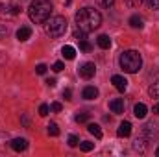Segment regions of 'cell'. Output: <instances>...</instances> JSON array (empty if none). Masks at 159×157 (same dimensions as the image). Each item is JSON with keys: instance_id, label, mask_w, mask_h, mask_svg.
Here are the masks:
<instances>
[{"instance_id": "cell-1", "label": "cell", "mask_w": 159, "mask_h": 157, "mask_svg": "<svg viewBox=\"0 0 159 157\" xmlns=\"http://www.w3.org/2000/svg\"><path fill=\"white\" fill-rule=\"evenodd\" d=\"M76 26H78L81 32L89 34V32H94L100 24H102V15L94 9V7H81L78 13H76Z\"/></svg>"}, {"instance_id": "cell-2", "label": "cell", "mask_w": 159, "mask_h": 157, "mask_svg": "<svg viewBox=\"0 0 159 157\" xmlns=\"http://www.w3.org/2000/svg\"><path fill=\"white\" fill-rule=\"evenodd\" d=\"M50 13H52V2L50 0H34L28 7L30 20L35 22V24L46 22L50 19Z\"/></svg>"}, {"instance_id": "cell-3", "label": "cell", "mask_w": 159, "mask_h": 157, "mask_svg": "<svg viewBox=\"0 0 159 157\" xmlns=\"http://www.w3.org/2000/svg\"><path fill=\"white\" fill-rule=\"evenodd\" d=\"M119 63H120V69H122L124 72L135 74V72H139L141 67H143V57H141V54H139L137 50H124V52L120 54Z\"/></svg>"}, {"instance_id": "cell-4", "label": "cell", "mask_w": 159, "mask_h": 157, "mask_svg": "<svg viewBox=\"0 0 159 157\" xmlns=\"http://www.w3.org/2000/svg\"><path fill=\"white\" fill-rule=\"evenodd\" d=\"M44 32L50 35V37H61L65 35L67 32V19L65 17H50L46 22H44Z\"/></svg>"}, {"instance_id": "cell-5", "label": "cell", "mask_w": 159, "mask_h": 157, "mask_svg": "<svg viewBox=\"0 0 159 157\" xmlns=\"http://www.w3.org/2000/svg\"><path fill=\"white\" fill-rule=\"evenodd\" d=\"M78 72H80V76L83 79H91L93 76H94V72H96V67H94V63H83L81 67L78 69Z\"/></svg>"}, {"instance_id": "cell-6", "label": "cell", "mask_w": 159, "mask_h": 157, "mask_svg": "<svg viewBox=\"0 0 159 157\" xmlns=\"http://www.w3.org/2000/svg\"><path fill=\"white\" fill-rule=\"evenodd\" d=\"M124 107H126V104H124V98H115V100H111V102H109V109H111L115 115L124 113Z\"/></svg>"}, {"instance_id": "cell-7", "label": "cell", "mask_w": 159, "mask_h": 157, "mask_svg": "<svg viewBox=\"0 0 159 157\" xmlns=\"http://www.w3.org/2000/svg\"><path fill=\"white\" fill-rule=\"evenodd\" d=\"M9 146H11V150H15V152H24V150L28 148V141H26V139H13V141L9 142Z\"/></svg>"}, {"instance_id": "cell-8", "label": "cell", "mask_w": 159, "mask_h": 157, "mask_svg": "<svg viewBox=\"0 0 159 157\" xmlns=\"http://www.w3.org/2000/svg\"><path fill=\"white\" fill-rule=\"evenodd\" d=\"M117 135L119 137H129L131 135V122H128V120L120 122L119 129H117Z\"/></svg>"}, {"instance_id": "cell-9", "label": "cell", "mask_w": 159, "mask_h": 157, "mask_svg": "<svg viewBox=\"0 0 159 157\" xmlns=\"http://www.w3.org/2000/svg\"><path fill=\"white\" fill-rule=\"evenodd\" d=\"M111 83H113L115 89H119V91H126V87H128V79L124 78V76H119V74H115V76L111 78Z\"/></svg>"}, {"instance_id": "cell-10", "label": "cell", "mask_w": 159, "mask_h": 157, "mask_svg": "<svg viewBox=\"0 0 159 157\" xmlns=\"http://www.w3.org/2000/svg\"><path fill=\"white\" fill-rule=\"evenodd\" d=\"M32 37V28L30 26H20L17 30V39L19 41H28Z\"/></svg>"}, {"instance_id": "cell-11", "label": "cell", "mask_w": 159, "mask_h": 157, "mask_svg": "<svg viewBox=\"0 0 159 157\" xmlns=\"http://www.w3.org/2000/svg\"><path fill=\"white\" fill-rule=\"evenodd\" d=\"M81 96H83L85 100H94V98L98 96V89H96V87H93V85H87V87L83 89Z\"/></svg>"}, {"instance_id": "cell-12", "label": "cell", "mask_w": 159, "mask_h": 157, "mask_svg": "<svg viewBox=\"0 0 159 157\" xmlns=\"http://www.w3.org/2000/svg\"><path fill=\"white\" fill-rule=\"evenodd\" d=\"M146 113H148V107H146L144 104H141V102L135 104V107H133V115H135V117L137 118H144L146 117Z\"/></svg>"}, {"instance_id": "cell-13", "label": "cell", "mask_w": 159, "mask_h": 157, "mask_svg": "<svg viewBox=\"0 0 159 157\" xmlns=\"http://www.w3.org/2000/svg\"><path fill=\"white\" fill-rule=\"evenodd\" d=\"M129 26H131V28H135V30H141V28L144 26L143 17H139V15H131V17H129Z\"/></svg>"}, {"instance_id": "cell-14", "label": "cell", "mask_w": 159, "mask_h": 157, "mask_svg": "<svg viewBox=\"0 0 159 157\" xmlns=\"http://www.w3.org/2000/svg\"><path fill=\"white\" fill-rule=\"evenodd\" d=\"M61 54H63L65 59H74V57H76V50H74V46H70V44H65V46L61 48Z\"/></svg>"}, {"instance_id": "cell-15", "label": "cell", "mask_w": 159, "mask_h": 157, "mask_svg": "<svg viewBox=\"0 0 159 157\" xmlns=\"http://www.w3.org/2000/svg\"><path fill=\"white\" fill-rule=\"evenodd\" d=\"M87 131H89L91 135H94L96 139H102V129H100L98 124H93V122H91V124L87 126Z\"/></svg>"}, {"instance_id": "cell-16", "label": "cell", "mask_w": 159, "mask_h": 157, "mask_svg": "<svg viewBox=\"0 0 159 157\" xmlns=\"http://www.w3.org/2000/svg\"><path fill=\"white\" fill-rule=\"evenodd\" d=\"M96 43H98V46H100V48H104V50H107V48L111 46V39H109L107 35H98Z\"/></svg>"}, {"instance_id": "cell-17", "label": "cell", "mask_w": 159, "mask_h": 157, "mask_svg": "<svg viewBox=\"0 0 159 157\" xmlns=\"http://www.w3.org/2000/svg\"><path fill=\"white\" fill-rule=\"evenodd\" d=\"M148 94H150L152 98H159V81H154V83L150 85V89H148Z\"/></svg>"}, {"instance_id": "cell-18", "label": "cell", "mask_w": 159, "mask_h": 157, "mask_svg": "<svg viewBox=\"0 0 159 157\" xmlns=\"http://www.w3.org/2000/svg\"><path fill=\"white\" fill-rule=\"evenodd\" d=\"M46 128H48V135H50V137H57V135H59V128H57L56 122H50Z\"/></svg>"}, {"instance_id": "cell-19", "label": "cell", "mask_w": 159, "mask_h": 157, "mask_svg": "<svg viewBox=\"0 0 159 157\" xmlns=\"http://www.w3.org/2000/svg\"><path fill=\"white\" fill-rule=\"evenodd\" d=\"M94 148V142H91V141H83V142H80V150L81 152H91Z\"/></svg>"}, {"instance_id": "cell-20", "label": "cell", "mask_w": 159, "mask_h": 157, "mask_svg": "<svg viewBox=\"0 0 159 157\" xmlns=\"http://www.w3.org/2000/svg\"><path fill=\"white\" fill-rule=\"evenodd\" d=\"M80 50H81V52H91V50H93V44L87 39H81L80 41Z\"/></svg>"}, {"instance_id": "cell-21", "label": "cell", "mask_w": 159, "mask_h": 157, "mask_svg": "<svg viewBox=\"0 0 159 157\" xmlns=\"http://www.w3.org/2000/svg\"><path fill=\"white\" fill-rule=\"evenodd\" d=\"M89 118H91L89 113H78V115H76V122H78V124H83V122H89Z\"/></svg>"}, {"instance_id": "cell-22", "label": "cell", "mask_w": 159, "mask_h": 157, "mask_svg": "<svg viewBox=\"0 0 159 157\" xmlns=\"http://www.w3.org/2000/svg\"><path fill=\"white\" fill-rule=\"evenodd\" d=\"M7 11V9H11V0H0V13L2 11Z\"/></svg>"}, {"instance_id": "cell-23", "label": "cell", "mask_w": 159, "mask_h": 157, "mask_svg": "<svg viewBox=\"0 0 159 157\" xmlns=\"http://www.w3.org/2000/svg\"><path fill=\"white\" fill-rule=\"evenodd\" d=\"M63 69H65V65H63V61H56V63L52 65V70H54V72H61Z\"/></svg>"}, {"instance_id": "cell-24", "label": "cell", "mask_w": 159, "mask_h": 157, "mask_svg": "<svg viewBox=\"0 0 159 157\" xmlns=\"http://www.w3.org/2000/svg\"><path fill=\"white\" fill-rule=\"evenodd\" d=\"M144 0H126V6L128 7H139Z\"/></svg>"}, {"instance_id": "cell-25", "label": "cell", "mask_w": 159, "mask_h": 157, "mask_svg": "<svg viewBox=\"0 0 159 157\" xmlns=\"http://www.w3.org/2000/svg\"><path fill=\"white\" fill-rule=\"evenodd\" d=\"M46 69H48V67H46L44 63H39V65L35 67V72H37V74H41V76H43V74H46Z\"/></svg>"}, {"instance_id": "cell-26", "label": "cell", "mask_w": 159, "mask_h": 157, "mask_svg": "<svg viewBox=\"0 0 159 157\" xmlns=\"http://www.w3.org/2000/svg\"><path fill=\"white\" fill-rule=\"evenodd\" d=\"M7 34H9L7 26H6V24H0V39H6V37H7Z\"/></svg>"}, {"instance_id": "cell-27", "label": "cell", "mask_w": 159, "mask_h": 157, "mask_svg": "<svg viewBox=\"0 0 159 157\" xmlns=\"http://www.w3.org/2000/svg\"><path fill=\"white\" fill-rule=\"evenodd\" d=\"M78 144H80V139L76 137V135H70V137H69V146L74 148V146H78Z\"/></svg>"}, {"instance_id": "cell-28", "label": "cell", "mask_w": 159, "mask_h": 157, "mask_svg": "<svg viewBox=\"0 0 159 157\" xmlns=\"http://www.w3.org/2000/svg\"><path fill=\"white\" fill-rule=\"evenodd\" d=\"M48 113H50V107H48L46 104H43V105L39 107V115H41V117H46Z\"/></svg>"}, {"instance_id": "cell-29", "label": "cell", "mask_w": 159, "mask_h": 157, "mask_svg": "<svg viewBox=\"0 0 159 157\" xmlns=\"http://www.w3.org/2000/svg\"><path fill=\"white\" fill-rule=\"evenodd\" d=\"M150 9H159V0H146Z\"/></svg>"}, {"instance_id": "cell-30", "label": "cell", "mask_w": 159, "mask_h": 157, "mask_svg": "<svg viewBox=\"0 0 159 157\" xmlns=\"http://www.w3.org/2000/svg\"><path fill=\"white\" fill-rule=\"evenodd\" d=\"M50 109H52L54 113H59V111H61V104H59V102H54V104L50 105Z\"/></svg>"}, {"instance_id": "cell-31", "label": "cell", "mask_w": 159, "mask_h": 157, "mask_svg": "<svg viewBox=\"0 0 159 157\" xmlns=\"http://www.w3.org/2000/svg\"><path fill=\"white\" fill-rule=\"evenodd\" d=\"M63 98H65V100H72V91H70V89H65V91H63Z\"/></svg>"}, {"instance_id": "cell-32", "label": "cell", "mask_w": 159, "mask_h": 157, "mask_svg": "<svg viewBox=\"0 0 159 157\" xmlns=\"http://www.w3.org/2000/svg\"><path fill=\"white\" fill-rule=\"evenodd\" d=\"M113 4H115V0H102V6L104 7H111Z\"/></svg>"}, {"instance_id": "cell-33", "label": "cell", "mask_w": 159, "mask_h": 157, "mask_svg": "<svg viewBox=\"0 0 159 157\" xmlns=\"http://www.w3.org/2000/svg\"><path fill=\"white\" fill-rule=\"evenodd\" d=\"M46 85H48V87H56V79H54V78L46 79Z\"/></svg>"}, {"instance_id": "cell-34", "label": "cell", "mask_w": 159, "mask_h": 157, "mask_svg": "<svg viewBox=\"0 0 159 157\" xmlns=\"http://www.w3.org/2000/svg\"><path fill=\"white\" fill-rule=\"evenodd\" d=\"M22 124H24V126H26V128H28V126H30V122H28V117H26V115H22Z\"/></svg>"}, {"instance_id": "cell-35", "label": "cell", "mask_w": 159, "mask_h": 157, "mask_svg": "<svg viewBox=\"0 0 159 157\" xmlns=\"http://www.w3.org/2000/svg\"><path fill=\"white\" fill-rule=\"evenodd\" d=\"M154 113H156V115H159V102L154 105Z\"/></svg>"}, {"instance_id": "cell-36", "label": "cell", "mask_w": 159, "mask_h": 157, "mask_svg": "<svg viewBox=\"0 0 159 157\" xmlns=\"http://www.w3.org/2000/svg\"><path fill=\"white\" fill-rule=\"evenodd\" d=\"M156 155H157V157H159V148H157V150H156Z\"/></svg>"}]
</instances>
